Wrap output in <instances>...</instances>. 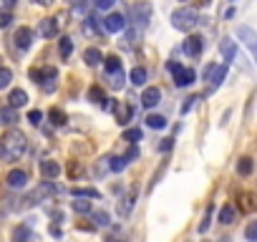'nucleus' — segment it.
I'll list each match as a JSON object with an SVG mask.
<instances>
[{
	"mask_svg": "<svg viewBox=\"0 0 257 242\" xmlns=\"http://www.w3.org/2000/svg\"><path fill=\"white\" fill-rule=\"evenodd\" d=\"M58 51H61V58H63V61H66V58H71V53H73V41L63 36V38L58 41Z\"/></svg>",
	"mask_w": 257,
	"mask_h": 242,
	"instance_id": "obj_31",
	"label": "nucleus"
},
{
	"mask_svg": "<svg viewBox=\"0 0 257 242\" xmlns=\"http://www.w3.org/2000/svg\"><path fill=\"white\" fill-rule=\"evenodd\" d=\"M123 81H126V76H123V68L106 73V83H108L111 88H121V86H123Z\"/></svg>",
	"mask_w": 257,
	"mask_h": 242,
	"instance_id": "obj_25",
	"label": "nucleus"
},
{
	"mask_svg": "<svg viewBox=\"0 0 257 242\" xmlns=\"http://www.w3.org/2000/svg\"><path fill=\"white\" fill-rule=\"evenodd\" d=\"M83 61H86V66L96 68V66H101V63H103V53H101L96 46H91V48H86V51H83Z\"/></svg>",
	"mask_w": 257,
	"mask_h": 242,
	"instance_id": "obj_18",
	"label": "nucleus"
},
{
	"mask_svg": "<svg viewBox=\"0 0 257 242\" xmlns=\"http://www.w3.org/2000/svg\"><path fill=\"white\" fill-rule=\"evenodd\" d=\"M128 162H132V159H128V154L111 157V159H108V169H111V172H123V169L128 167Z\"/></svg>",
	"mask_w": 257,
	"mask_h": 242,
	"instance_id": "obj_24",
	"label": "nucleus"
},
{
	"mask_svg": "<svg viewBox=\"0 0 257 242\" xmlns=\"http://www.w3.org/2000/svg\"><path fill=\"white\" fill-rule=\"evenodd\" d=\"M6 184H8V189H26V184H28V172L26 169H11L8 172V177H6Z\"/></svg>",
	"mask_w": 257,
	"mask_h": 242,
	"instance_id": "obj_9",
	"label": "nucleus"
},
{
	"mask_svg": "<svg viewBox=\"0 0 257 242\" xmlns=\"http://www.w3.org/2000/svg\"><path fill=\"white\" fill-rule=\"evenodd\" d=\"M252 169H254V164H252L249 157H242V159L237 162V174H239V177H249Z\"/></svg>",
	"mask_w": 257,
	"mask_h": 242,
	"instance_id": "obj_28",
	"label": "nucleus"
},
{
	"mask_svg": "<svg viewBox=\"0 0 257 242\" xmlns=\"http://www.w3.org/2000/svg\"><path fill=\"white\" fill-rule=\"evenodd\" d=\"M18 6V0H3V8H8V11H13Z\"/></svg>",
	"mask_w": 257,
	"mask_h": 242,
	"instance_id": "obj_45",
	"label": "nucleus"
},
{
	"mask_svg": "<svg viewBox=\"0 0 257 242\" xmlns=\"http://www.w3.org/2000/svg\"><path fill=\"white\" fill-rule=\"evenodd\" d=\"M13 81V71L6 68V66H0V88H8Z\"/></svg>",
	"mask_w": 257,
	"mask_h": 242,
	"instance_id": "obj_35",
	"label": "nucleus"
},
{
	"mask_svg": "<svg viewBox=\"0 0 257 242\" xmlns=\"http://www.w3.org/2000/svg\"><path fill=\"white\" fill-rule=\"evenodd\" d=\"M219 222H222V224H232V222H234V207H232V204H224V207L219 209Z\"/></svg>",
	"mask_w": 257,
	"mask_h": 242,
	"instance_id": "obj_32",
	"label": "nucleus"
},
{
	"mask_svg": "<svg viewBox=\"0 0 257 242\" xmlns=\"http://www.w3.org/2000/svg\"><path fill=\"white\" fill-rule=\"evenodd\" d=\"M101 26H103V31L106 33H123L126 31V18L121 16V13H108L103 21H101Z\"/></svg>",
	"mask_w": 257,
	"mask_h": 242,
	"instance_id": "obj_8",
	"label": "nucleus"
},
{
	"mask_svg": "<svg viewBox=\"0 0 257 242\" xmlns=\"http://www.w3.org/2000/svg\"><path fill=\"white\" fill-rule=\"evenodd\" d=\"M103 68H106V73L118 71V68H121V58H118V56H108V58H103Z\"/></svg>",
	"mask_w": 257,
	"mask_h": 242,
	"instance_id": "obj_34",
	"label": "nucleus"
},
{
	"mask_svg": "<svg viewBox=\"0 0 257 242\" xmlns=\"http://www.w3.org/2000/svg\"><path fill=\"white\" fill-rule=\"evenodd\" d=\"M18 121H21L18 108H13L11 103L8 106H0V124H3V127H13V124H18Z\"/></svg>",
	"mask_w": 257,
	"mask_h": 242,
	"instance_id": "obj_14",
	"label": "nucleus"
},
{
	"mask_svg": "<svg viewBox=\"0 0 257 242\" xmlns=\"http://www.w3.org/2000/svg\"><path fill=\"white\" fill-rule=\"evenodd\" d=\"M28 121L33 127H41L43 124V111L41 108H33V111H28Z\"/></svg>",
	"mask_w": 257,
	"mask_h": 242,
	"instance_id": "obj_39",
	"label": "nucleus"
},
{
	"mask_svg": "<svg viewBox=\"0 0 257 242\" xmlns=\"http://www.w3.org/2000/svg\"><path fill=\"white\" fill-rule=\"evenodd\" d=\"M167 68L172 71V76H174V83L179 86V88H187V86H192L194 81H197V73L192 71V68H184V66H179V63H167Z\"/></svg>",
	"mask_w": 257,
	"mask_h": 242,
	"instance_id": "obj_4",
	"label": "nucleus"
},
{
	"mask_svg": "<svg viewBox=\"0 0 257 242\" xmlns=\"http://www.w3.org/2000/svg\"><path fill=\"white\" fill-rule=\"evenodd\" d=\"M113 3L116 0H91V6L98 8V11H108V8H113Z\"/></svg>",
	"mask_w": 257,
	"mask_h": 242,
	"instance_id": "obj_41",
	"label": "nucleus"
},
{
	"mask_svg": "<svg viewBox=\"0 0 257 242\" xmlns=\"http://www.w3.org/2000/svg\"><path fill=\"white\" fill-rule=\"evenodd\" d=\"M194 101H199V98H197V96H192V98H187V103L182 106V113H187V111H189V108L194 106Z\"/></svg>",
	"mask_w": 257,
	"mask_h": 242,
	"instance_id": "obj_43",
	"label": "nucleus"
},
{
	"mask_svg": "<svg viewBox=\"0 0 257 242\" xmlns=\"http://www.w3.org/2000/svg\"><path fill=\"white\" fill-rule=\"evenodd\" d=\"M224 76H227V66H219V63H209V66L204 68V81L209 83V91L219 88V86H222V81H224Z\"/></svg>",
	"mask_w": 257,
	"mask_h": 242,
	"instance_id": "obj_6",
	"label": "nucleus"
},
{
	"mask_svg": "<svg viewBox=\"0 0 257 242\" xmlns=\"http://www.w3.org/2000/svg\"><path fill=\"white\" fill-rule=\"evenodd\" d=\"M244 237H247V242H257V219H252L244 227Z\"/></svg>",
	"mask_w": 257,
	"mask_h": 242,
	"instance_id": "obj_37",
	"label": "nucleus"
},
{
	"mask_svg": "<svg viewBox=\"0 0 257 242\" xmlns=\"http://www.w3.org/2000/svg\"><path fill=\"white\" fill-rule=\"evenodd\" d=\"M28 149V139L18 129H8L0 137V162H18Z\"/></svg>",
	"mask_w": 257,
	"mask_h": 242,
	"instance_id": "obj_1",
	"label": "nucleus"
},
{
	"mask_svg": "<svg viewBox=\"0 0 257 242\" xmlns=\"http://www.w3.org/2000/svg\"><path fill=\"white\" fill-rule=\"evenodd\" d=\"M31 239H33V227H31V219H28V222H23L13 229V242H31Z\"/></svg>",
	"mask_w": 257,
	"mask_h": 242,
	"instance_id": "obj_17",
	"label": "nucleus"
},
{
	"mask_svg": "<svg viewBox=\"0 0 257 242\" xmlns=\"http://www.w3.org/2000/svg\"><path fill=\"white\" fill-rule=\"evenodd\" d=\"M48 116H51V124L53 127H66V121H68V116H66L63 108H51Z\"/></svg>",
	"mask_w": 257,
	"mask_h": 242,
	"instance_id": "obj_26",
	"label": "nucleus"
},
{
	"mask_svg": "<svg viewBox=\"0 0 257 242\" xmlns=\"http://www.w3.org/2000/svg\"><path fill=\"white\" fill-rule=\"evenodd\" d=\"M106 224H108V214L103 209L93 212V227H106Z\"/></svg>",
	"mask_w": 257,
	"mask_h": 242,
	"instance_id": "obj_40",
	"label": "nucleus"
},
{
	"mask_svg": "<svg viewBox=\"0 0 257 242\" xmlns=\"http://www.w3.org/2000/svg\"><path fill=\"white\" fill-rule=\"evenodd\" d=\"M142 106L144 108H154L159 101H162V91H159V86H147L144 91H142Z\"/></svg>",
	"mask_w": 257,
	"mask_h": 242,
	"instance_id": "obj_11",
	"label": "nucleus"
},
{
	"mask_svg": "<svg viewBox=\"0 0 257 242\" xmlns=\"http://www.w3.org/2000/svg\"><path fill=\"white\" fill-rule=\"evenodd\" d=\"M106 242H123V239H118V237H108Z\"/></svg>",
	"mask_w": 257,
	"mask_h": 242,
	"instance_id": "obj_47",
	"label": "nucleus"
},
{
	"mask_svg": "<svg viewBox=\"0 0 257 242\" xmlns=\"http://www.w3.org/2000/svg\"><path fill=\"white\" fill-rule=\"evenodd\" d=\"M147 127H149V129H164V127H167V118H164L162 113H149V116H147Z\"/></svg>",
	"mask_w": 257,
	"mask_h": 242,
	"instance_id": "obj_30",
	"label": "nucleus"
},
{
	"mask_svg": "<svg viewBox=\"0 0 257 242\" xmlns=\"http://www.w3.org/2000/svg\"><path fill=\"white\" fill-rule=\"evenodd\" d=\"M182 51L189 56V58H199V53L204 51V38L202 36H189L182 46Z\"/></svg>",
	"mask_w": 257,
	"mask_h": 242,
	"instance_id": "obj_10",
	"label": "nucleus"
},
{
	"mask_svg": "<svg viewBox=\"0 0 257 242\" xmlns=\"http://www.w3.org/2000/svg\"><path fill=\"white\" fill-rule=\"evenodd\" d=\"M88 101H91V103H101L103 108H108L106 96H103V91H101L98 86H91V88H88Z\"/></svg>",
	"mask_w": 257,
	"mask_h": 242,
	"instance_id": "obj_27",
	"label": "nucleus"
},
{
	"mask_svg": "<svg viewBox=\"0 0 257 242\" xmlns=\"http://www.w3.org/2000/svg\"><path fill=\"white\" fill-rule=\"evenodd\" d=\"M212 212H214V207L209 204V207H207V212H204V219L199 222V232H202V234H204V232L209 229V224H212Z\"/></svg>",
	"mask_w": 257,
	"mask_h": 242,
	"instance_id": "obj_36",
	"label": "nucleus"
},
{
	"mask_svg": "<svg viewBox=\"0 0 257 242\" xmlns=\"http://www.w3.org/2000/svg\"><path fill=\"white\" fill-rule=\"evenodd\" d=\"M219 53H222V58H224L227 63H232L234 56H237V43H234L232 38H222V41H219Z\"/></svg>",
	"mask_w": 257,
	"mask_h": 242,
	"instance_id": "obj_16",
	"label": "nucleus"
},
{
	"mask_svg": "<svg viewBox=\"0 0 257 242\" xmlns=\"http://www.w3.org/2000/svg\"><path fill=\"white\" fill-rule=\"evenodd\" d=\"M147 68L144 66H137V68H132V73H128V81H132L134 86H144L147 83Z\"/></svg>",
	"mask_w": 257,
	"mask_h": 242,
	"instance_id": "obj_23",
	"label": "nucleus"
},
{
	"mask_svg": "<svg viewBox=\"0 0 257 242\" xmlns=\"http://www.w3.org/2000/svg\"><path fill=\"white\" fill-rule=\"evenodd\" d=\"M8 101H11V106H13V108H21V106H26V103H28V93H26L23 88H13V91H11V96H8Z\"/></svg>",
	"mask_w": 257,
	"mask_h": 242,
	"instance_id": "obj_21",
	"label": "nucleus"
},
{
	"mask_svg": "<svg viewBox=\"0 0 257 242\" xmlns=\"http://www.w3.org/2000/svg\"><path fill=\"white\" fill-rule=\"evenodd\" d=\"M38 33L43 38H58V18H43L38 23Z\"/></svg>",
	"mask_w": 257,
	"mask_h": 242,
	"instance_id": "obj_13",
	"label": "nucleus"
},
{
	"mask_svg": "<svg viewBox=\"0 0 257 242\" xmlns=\"http://www.w3.org/2000/svg\"><path fill=\"white\" fill-rule=\"evenodd\" d=\"M101 31H103V26H101L93 16H86V18H83V33H88V36L96 38V36H101Z\"/></svg>",
	"mask_w": 257,
	"mask_h": 242,
	"instance_id": "obj_20",
	"label": "nucleus"
},
{
	"mask_svg": "<svg viewBox=\"0 0 257 242\" xmlns=\"http://www.w3.org/2000/svg\"><path fill=\"white\" fill-rule=\"evenodd\" d=\"M71 209H73L76 214H88V212H91V202L83 199V197H76V202H71Z\"/></svg>",
	"mask_w": 257,
	"mask_h": 242,
	"instance_id": "obj_29",
	"label": "nucleus"
},
{
	"mask_svg": "<svg viewBox=\"0 0 257 242\" xmlns=\"http://www.w3.org/2000/svg\"><path fill=\"white\" fill-rule=\"evenodd\" d=\"M13 41H16L18 51H28V48L33 46V31H31V28H26V26H21V28L16 31Z\"/></svg>",
	"mask_w": 257,
	"mask_h": 242,
	"instance_id": "obj_12",
	"label": "nucleus"
},
{
	"mask_svg": "<svg viewBox=\"0 0 257 242\" xmlns=\"http://www.w3.org/2000/svg\"><path fill=\"white\" fill-rule=\"evenodd\" d=\"M11 23H13V11L0 8V28H8Z\"/></svg>",
	"mask_w": 257,
	"mask_h": 242,
	"instance_id": "obj_38",
	"label": "nucleus"
},
{
	"mask_svg": "<svg viewBox=\"0 0 257 242\" xmlns=\"http://www.w3.org/2000/svg\"><path fill=\"white\" fill-rule=\"evenodd\" d=\"M48 232H51V237H61V234H63L58 224H51V227H48Z\"/></svg>",
	"mask_w": 257,
	"mask_h": 242,
	"instance_id": "obj_44",
	"label": "nucleus"
},
{
	"mask_svg": "<svg viewBox=\"0 0 257 242\" xmlns=\"http://www.w3.org/2000/svg\"><path fill=\"white\" fill-rule=\"evenodd\" d=\"M33 3H36V6H51L53 0H33Z\"/></svg>",
	"mask_w": 257,
	"mask_h": 242,
	"instance_id": "obj_46",
	"label": "nucleus"
},
{
	"mask_svg": "<svg viewBox=\"0 0 257 242\" xmlns=\"http://www.w3.org/2000/svg\"><path fill=\"white\" fill-rule=\"evenodd\" d=\"M31 78L36 86H41L46 93H53L58 86V68L46 66V68H31Z\"/></svg>",
	"mask_w": 257,
	"mask_h": 242,
	"instance_id": "obj_2",
	"label": "nucleus"
},
{
	"mask_svg": "<svg viewBox=\"0 0 257 242\" xmlns=\"http://www.w3.org/2000/svg\"><path fill=\"white\" fill-rule=\"evenodd\" d=\"M71 194L73 197H83V199H101V192L93 189V187H73Z\"/></svg>",
	"mask_w": 257,
	"mask_h": 242,
	"instance_id": "obj_22",
	"label": "nucleus"
},
{
	"mask_svg": "<svg viewBox=\"0 0 257 242\" xmlns=\"http://www.w3.org/2000/svg\"><path fill=\"white\" fill-rule=\"evenodd\" d=\"M219 242H229V239H219Z\"/></svg>",
	"mask_w": 257,
	"mask_h": 242,
	"instance_id": "obj_48",
	"label": "nucleus"
},
{
	"mask_svg": "<svg viewBox=\"0 0 257 242\" xmlns=\"http://www.w3.org/2000/svg\"><path fill=\"white\" fill-rule=\"evenodd\" d=\"M113 116H116V121H118L121 127H126L128 121H132V106L123 103V101H118V103L113 106Z\"/></svg>",
	"mask_w": 257,
	"mask_h": 242,
	"instance_id": "obj_15",
	"label": "nucleus"
},
{
	"mask_svg": "<svg viewBox=\"0 0 257 242\" xmlns=\"http://www.w3.org/2000/svg\"><path fill=\"white\" fill-rule=\"evenodd\" d=\"M172 147H174V139H172V137H169V139H162L159 152H172Z\"/></svg>",
	"mask_w": 257,
	"mask_h": 242,
	"instance_id": "obj_42",
	"label": "nucleus"
},
{
	"mask_svg": "<svg viewBox=\"0 0 257 242\" xmlns=\"http://www.w3.org/2000/svg\"><path fill=\"white\" fill-rule=\"evenodd\" d=\"M234 36L244 43V48L252 53V58L257 61V33L249 28V26H237V31H234Z\"/></svg>",
	"mask_w": 257,
	"mask_h": 242,
	"instance_id": "obj_7",
	"label": "nucleus"
},
{
	"mask_svg": "<svg viewBox=\"0 0 257 242\" xmlns=\"http://www.w3.org/2000/svg\"><path fill=\"white\" fill-rule=\"evenodd\" d=\"M142 129H126L123 132V142H128V144H139L142 142Z\"/></svg>",
	"mask_w": 257,
	"mask_h": 242,
	"instance_id": "obj_33",
	"label": "nucleus"
},
{
	"mask_svg": "<svg viewBox=\"0 0 257 242\" xmlns=\"http://www.w3.org/2000/svg\"><path fill=\"white\" fill-rule=\"evenodd\" d=\"M132 16H134L137 28H147L149 21H152V3L149 0H139V3H134L132 6Z\"/></svg>",
	"mask_w": 257,
	"mask_h": 242,
	"instance_id": "obj_5",
	"label": "nucleus"
},
{
	"mask_svg": "<svg viewBox=\"0 0 257 242\" xmlns=\"http://www.w3.org/2000/svg\"><path fill=\"white\" fill-rule=\"evenodd\" d=\"M41 174H43L46 179H58V174H61V164L53 162V159H46V162L41 164Z\"/></svg>",
	"mask_w": 257,
	"mask_h": 242,
	"instance_id": "obj_19",
	"label": "nucleus"
},
{
	"mask_svg": "<svg viewBox=\"0 0 257 242\" xmlns=\"http://www.w3.org/2000/svg\"><path fill=\"white\" fill-rule=\"evenodd\" d=\"M197 23H199V16H197V11H192V8H177V11L172 13V26H174L177 31L189 33Z\"/></svg>",
	"mask_w": 257,
	"mask_h": 242,
	"instance_id": "obj_3",
	"label": "nucleus"
}]
</instances>
